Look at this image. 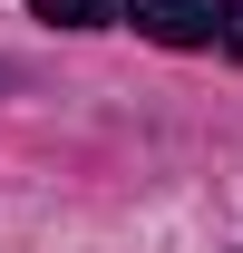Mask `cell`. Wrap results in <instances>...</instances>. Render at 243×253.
I'll return each mask as SVG.
<instances>
[{
	"mask_svg": "<svg viewBox=\"0 0 243 253\" xmlns=\"http://www.w3.org/2000/svg\"><path fill=\"white\" fill-rule=\"evenodd\" d=\"M224 39H234V49H243V0H224Z\"/></svg>",
	"mask_w": 243,
	"mask_h": 253,
	"instance_id": "cell-3",
	"label": "cell"
},
{
	"mask_svg": "<svg viewBox=\"0 0 243 253\" xmlns=\"http://www.w3.org/2000/svg\"><path fill=\"white\" fill-rule=\"evenodd\" d=\"M49 30H107V0H39Z\"/></svg>",
	"mask_w": 243,
	"mask_h": 253,
	"instance_id": "cell-2",
	"label": "cell"
},
{
	"mask_svg": "<svg viewBox=\"0 0 243 253\" xmlns=\"http://www.w3.org/2000/svg\"><path fill=\"white\" fill-rule=\"evenodd\" d=\"M126 20H136V39H156V49H204V39H224V10H204V0H126Z\"/></svg>",
	"mask_w": 243,
	"mask_h": 253,
	"instance_id": "cell-1",
	"label": "cell"
}]
</instances>
